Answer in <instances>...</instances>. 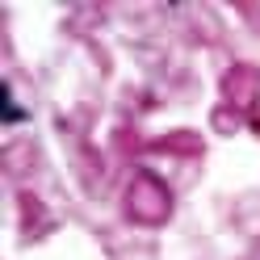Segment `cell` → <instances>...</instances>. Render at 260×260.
Listing matches in <instances>:
<instances>
[{
    "label": "cell",
    "mask_w": 260,
    "mask_h": 260,
    "mask_svg": "<svg viewBox=\"0 0 260 260\" xmlns=\"http://www.w3.org/2000/svg\"><path fill=\"white\" fill-rule=\"evenodd\" d=\"M130 210H135L139 218H164V210H168V198H164V189H159L151 176H143V181L130 189Z\"/></svg>",
    "instance_id": "6da1fadb"
}]
</instances>
